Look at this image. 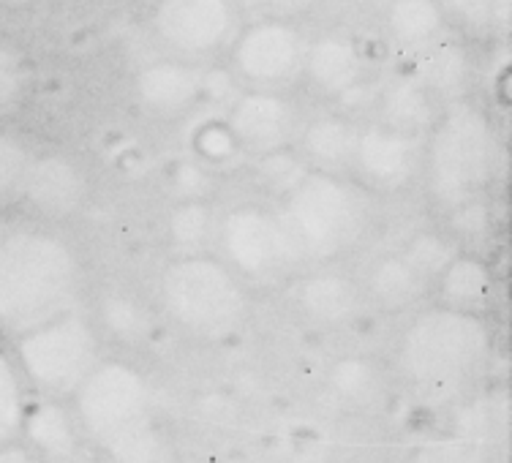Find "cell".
I'll return each mask as SVG.
<instances>
[{
	"instance_id": "30bf717a",
	"label": "cell",
	"mask_w": 512,
	"mask_h": 463,
	"mask_svg": "<svg viewBox=\"0 0 512 463\" xmlns=\"http://www.w3.org/2000/svg\"><path fill=\"white\" fill-rule=\"evenodd\" d=\"M306 47V39L297 28L286 22L265 20L243 30V36L235 41L232 63L246 82L273 88L303 71Z\"/></svg>"
},
{
	"instance_id": "e0dca14e",
	"label": "cell",
	"mask_w": 512,
	"mask_h": 463,
	"mask_svg": "<svg viewBox=\"0 0 512 463\" xmlns=\"http://www.w3.org/2000/svg\"><path fill=\"white\" fill-rule=\"evenodd\" d=\"M297 303L303 314L319 325H344L360 306V289L352 278L338 273H316L300 284Z\"/></svg>"
},
{
	"instance_id": "cb8c5ba5",
	"label": "cell",
	"mask_w": 512,
	"mask_h": 463,
	"mask_svg": "<svg viewBox=\"0 0 512 463\" xmlns=\"http://www.w3.org/2000/svg\"><path fill=\"white\" fill-rule=\"evenodd\" d=\"M25 409H28V385L14 363V355L0 346V444L20 436Z\"/></svg>"
},
{
	"instance_id": "5b68a950",
	"label": "cell",
	"mask_w": 512,
	"mask_h": 463,
	"mask_svg": "<svg viewBox=\"0 0 512 463\" xmlns=\"http://www.w3.org/2000/svg\"><path fill=\"white\" fill-rule=\"evenodd\" d=\"M158 295L169 319L199 341L232 338L248 316V295L235 270L205 254L167 265Z\"/></svg>"
},
{
	"instance_id": "ac0fdd59",
	"label": "cell",
	"mask_w": 512,
	"mask_h": 463,
	"mask_svg": "<svg viewBox=\"0 0 512 463\" xmlns=\"http://www.w3.org/2000/svg\"><path fill=\"white\" fill-rule=\"evenodd\" d=\"M442 297V306L455 308V311H469L480 314L493 295V273L491 267L480 262L477 257H463L455 254L439 278L434 281Z\"/></svg>"
},
{
	"instance_id": "d4e9b609",
	"label": "cell",
	"mask_w": 512,
	"mask_h": 463,
	"mask_svg": "<svg viewBox=\"0 0 512 463\" xmlns=\"http://www.w3.org/2000/svg\"><path fill=\"white\" fill-rule=\"evenodd\" d=\"M33 153L17 134L0 131V205L22 197Z\"/></svg>"
},
{
	"instance_id": "836d02e7",
	"label": "cell",
	"mask_w": 512,
	"mask_h": 463,
	"mask_svg": "<svg viewBox=\"0 0 512 463\" xmlns=\"http://www.w3.org/2000/svg\"><path fill=\"white\" fill-rule=\"evenodd\" d=\"M265 3L278 11H300L306 9L311 0H265Z\"/></svg>"
},
{
	"instance_id": "83f0119b",
	"label": "cell",
	"mask_w": 512,
	"mask_h": 463,
	"mask_svg": "<svg viewBox=\"0 0 512 463\" xmlns=\"http://www.w3.org/2000/svg\"><path fill=\"white\" fill-rule=\"evenodd\" d=\"M428 60H425L423 85L428 90L453 88L463 79V55L455 44H428Z\"/></svg>"
},
{
	"instance_id": "8fae6325",
	"label": "cell",
	"mask_w": 512,
	"mask_h": 463,
	"mask_svg": "<svg viewBox=\"0 0 512 463\" xmlns=\"http://www.w3.org/2000/svg\"><path fill=\"white\" fill-rule=\"evenodd\" d=\"M423 164V145L417 134L393 129L387 123L365 126L357 134L352 169L365 186L395 191L406 186Z\"/></svg>"
},
{
	"instance_id": "277c9868",
	"label": "cell",
	"mask_w": 512,
	"mask_h": 463,
	"mask_svg": "<svg viewBox=\"0 0 512 463\" xmlns=\"http://www.w3.org/2000/svg\"><path fill=\"white\" fill-rule=\"evenodd\" d=\"M276 216L295 265L327 262L344 254L360 237L365 202L349 180L322 169H308L281 197Z\"/></svg>"
},
{
	"instance_id": "7c38bea8",
	"label": "cell",
	"mask_w": 512,
	"mask_h": 463,
	"mask_svg": "<svg viewBox=\"0 0 512 463\" xmlns=\"http://www.w3.org/2000/svg\"><path fill=\"white\" fill-rule=\"evenodd\" d=\"M297 109L273 90H251L232 104L227 129L240 148L270 153L284 148L295 131Z\"/></svg>"
},
{
	"instance_id": "8992f818",
	"label": "cell",
	"mask_w": 512,
	"mask_h": 463,
	"mask_svg": "<svg viewBox=\"0 0 512 463\" xmlns=\"http://www.w3.org/2000/svg\"><path fill=\"white\" fill-rule=\"evenodd\" d=\"M431 197L444 210L472 205L491 183L496 137L491 120L472 104H455L436 120L423 153Z\"/></svg>"
},
{
	"instance_id": "4dcf8cb0",
	"label": "cell",
	"mask_w": 512,
	"mask_h": 463,
	"mask_svg": "<svg viewBox=\"0 0 512 463\" xmlns=\"http://www.w3.org/2000/svg\"><path fill=\"white\" fill-rule=\"evenodd\" d=\"M308 172V167L300 161V158L289 156L284 148L270 150L262 156V164H259V178L265 180L267 186H273V191H278L284 197L289 188L295 186L297 180L303 178Z\"/></svg>"
},
{
	"instance_id": "f1b7e54d",
	"label": "cell",
	"mask_w": 512,
	"mask_h": 463,
	"mask_svg": "<svg viewBox=\"0 0 512 463\" xmlns=\"http://www.w3.org/2000/svg\"><path fill=\"white\" fill-rule=\"evenodd\" d=\"M409 463H488L485 453L466 439H436L414 447Z\"/></svg>"
},
{
	"instance_id": "ffe728a7",
	"label": "cell",
	"mask_w": 512,
	"mask_h": 463,
	"mask_svg": "<svg viewBox=\"0 0 512 463\" xmlns=\"http://www.w3.org/2000/svg\"><path fill=\"white\" fill-rule=\"evenodd\" d=\"M425 289H428V281L414 270L404 254L379 259L368 276V295L374 297L376 306L387 311L414 306L425 295Z\"/></svg>"
},
{
	"instance_id": "f546056e",
	"label": "cell",
	"mask_w": 512,
	"mask_h": 463,
	"mask_svg": "<svg viewBox=\"0 0 512 463\" xmlns=\"http://www.w3.org/2000/svg\"><path fill=\"white\" fill-rule=\"evenodd\" d=\"M104 325L123 341H137L148 330V316L134 300L115 295L104 300Z\"/></svg>"
},
{
	"instance_id": "d6986e66",
	"label": "cell",
	"mask_w": 512,
	"mask_h": 463,
	"mask_svg": "<svg viewBox=\"0 0 512 463\" xmlns=\"http://www.w3.org/2000/svg\"><path fill=\"white\" fill-rule=\"evenodd\" d=\"M357 129L352 120L346 118H319L303 131V153L316 169L322 172H346L352 169V158H355L357 145Z\"/></svg>"
},
{
	"instance_id": "44dd1931",
	"label": "cell",
	"mask_w": 512,
	"mask_h": 463,
	"mask_svg": "<svg viewBox=\"0 0 512 463\" xmlns=\"http://www.w3.org/2000/svg\"><path fill=\"white\" fill-rule=\"evenodd\" d=\"M327 385L338 401L363 409V406H374L382 398L384 376L379 365L368 357H341L330 368Z\"/></svg>"
},
{
	"instance_id": "d6a6232c",
	"label": "cell",
	"mask_w": 512,
	"mask_h": 463,
	"mask_svg": "<svg viewBox=\"0 0 512 463\" xmlns=\"http://www.w3.org/2000/svg\"><path fill=\"white\" fill-rule=\"evenodd\" d=\"M0 463H44L41 455L22 436L0 444Z\"/></svg>"
},
{
	"instance_id": "1f68e13d",
	"label": "cell",
	"mask_w": 512,
	"mask_h": 463,
	"mask_svg": "<svg viewBox=\"0 0 512 463\" xmlns=\"http://www.w3.org/2000/svg\"><path fill=\"white\" fill-rule=\"evenodd\" d=\"M25 85H28L25 60L11 44L0 41V112H6L22 99Z\"/></svg>"
},
{
	"instance_id": "9a60e30c",
	"label": "cell",
	"mask_w": 512,
	"mask_h": 463,
	"mask_svg": "<svg viewBox=\"0 0 512 463\" xmlns=\"http://www.w3.org/2000/svg\"><path fill=\"white\" fill-rule=\"evenodd\" d=\"M20 436L41 455V461H69L77 453L79 425L74 412L63 409L58 398H41L25 409Z\"/></svg>"
},
{
	"instance_id": "9c48e42d",
	"label": "cell",
	"mask_w": 512,
	"mask_h": 463,
	"mask_svg": "<svg viewBox=\"0 0 512 463\" xmlns=\"http://www.w3.org/2000/svg\"><path fill=\"white\" fill-rule=\"evenodd\" d=\"M232 0H158L153 30L169 50L202 58L218 52L235 30Z\"/></svg>"
},
{
	"instance_id": "603a6c76",
	"label": "cell",
	"mask_w": 512,
	"mask_h": 463,
	"mask_svg": "<svg viewBox=\"0 0 512 463\" xmlns=\"http://www.w3.org/2000/svg\"><path fill=\"white\" fill-rule=\"evenodd\" d=\"M382 123L393 129L420 134L431 120V90L417 82H401L382 99Z\"/></svg>"
},
{
	"instance_id": "484cf974",
	"label": "cell",
	"mask_w": 512,
	"mask_h": 463,
	"mask_svg": "<svg viewBox=\"0 0 512 463\" xmlns=\"http://www.w3.org/2000/svg\"><path fill=\"white\" fill-rule=\"evenodd\" d=\"M210 227H213V210L197 199L183 202L169 221V232L175 237V243L188 248V251H197L205 243L210 237Z\"/></svg>"
},
{
	"instance_id": "3957f363",
	"label": "cell",
	"mask_w": 512,
	"mask_h": 463,
	"mask_svg": "<svg viewBox=\"0 0 512 463\" xmlns=\"http://www.w3.org/2000/svg\"><path fill=\"white\" fill-rule=\"evenodd\" d=\"M71 401L79 431L118 463H156L161 458L153 393L139 368L123 360H99L71 393Z\"/></svg>"
},
{
	"instance_id": "4fadbf2b",
	"label": "cell",
	"mask_w": 512,
	"mask_h": 463,
	"mask_svg": "<svg viewBox=\"0 0 512 463\" xmlns=\"http://www.w3.org/2000/svg\"><path fill=\"white\" fill-rule=\"evenodd\" d=\"M85 188H88L85 175L71 158L47 153V156H33L30 161L20 199H25L41 216L66 218L77 213V207L85 199Z\"/></svg>"
},
{
	"instance_id": "52a82bcc",
	"label": "cell",
	"mask_w": 512,
	"mask_h": 463,
	"mask_svg": "<svg viewBox=\"0 0 512 463\" xmlns=\"http://www.w3.org/2000/svg\"><path fill=\"white\" fill-rule=\"evenodd\" d=\"M14 363L41 398H69L99 365V333L74 308L14 335Z\"/></svg>"
},
{
	"instance_id": "6da1fadb",
	"label": "cell",
	"mask_w": 512,
	"mask_h": 463,
	"mask_svg": "<svg viewBox=\"0 0 512 463\" xmlns=\"http://www.w3.org/2000/svg\"><path fill=\"white\" fill-rule=\"evenodd\" d=\"M82 267L74 248L47 229L0 235V330L28 327L74 308Z\"/></svg>"
},
{
	"instance_id": "7a4b0ae2",
	"label": "cell",
	"mask_w": 512,
	"mask_h": 463,
	"mask_svg": "<svg viewBox=\"0 0 512 463\" xmlns=\"http://www.w3.org/2000/svg\"><path fill=\"white\" fill-rule=\"evenodd\" d=\"M491 357V330L480 314L436 306L401 335L398 365L423 401L444 404L477 382Z\"/></svg>"
},
{
	"instance_id": "7402d4cb",
	"label": "cell",
	"mask_w": 512,
	"mask_h": 463,
	"mask_svg": "<svg viewBox=\"0 0 512 463\" xmlns=\"http://www.w3.org/2000/svg\"><path fill=\"white\" fill-rule=\"evenodd\" d=\"M387 25L406 47H428L442 30V9L436 0H393Z\"/></svg>"
},
{
	"instance_id": "ba28073f",
	"label": "cell",
	"mask_w": 512,
	"mask_h": 463,
	"mask_svg": "<svg viewBox=\"0 0 512 463\" xmlns=\"http://www.w3.org/2000/svg\"><path fill=\"white\" fill-rule=\"evenodd\" d=\"M218 240L227 265L246 278L276 276L295 265L281 221L265 207H235L221 221Z\"/></svg>"
},
{
	"instance_id": "4316f807",
	"label": "cell",
	"mask_w": 512,
	"mask_h": 463,
	"mask_svg": "<svg viewBox=\"0 0 512 463\" xmlns=\"http://www.w3.org/2000/svg\"><path fill=\"white\" fill-rule=\"evenodd\" d=\"M401 254L412 262L414 270H417L428 284H434L436 278H439V273L444 270V265L455 257V251L450 248V243L439 235H417Z\"/></svg>"
},
{
	"instance_id": "2e32d148",
	"label": "cell",
	"mask_w": 512,
	"mask_h": 463,
	"mask_svg": "<svg viewBox=\"0 0 512 463\" xmlns=\"http://www.w3.org/2000/svg\"><path fill=\"white\" fill-rule=\"evenodd\" d=\"M303 71L319 93L341 96L360 82V55L352 41L330 33L308 44Z\"/></svg>"
},
{
	"instance_id": "5bb4252c",
	"label": "cell",
	"mask_w": 512,
	"mask_h": 463,
	"mask_svg": "<svg viewBox=\"0 0 512 463\" xmlns=\"http://www.w3.org/2000/svg\"><path fill=\"white\" fill-rule=\"evenodd\" d=\"M137 99L156 118H178L194 107L202 93V79L188 63L158 60L137 74Z\"/></svg>"
}]
</instances>
